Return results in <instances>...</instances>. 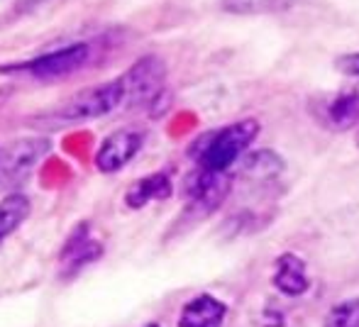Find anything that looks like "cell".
Returning a JSON list of instances; mask_svg holds the SVG:
<instances>
[{"label":"cell","instance_id":"cell-1","mask_svg":"<svg viewBox=\"0 0 359 327\" xmlns=\"http://www.w3.org/2000/svg\"><path fill=\"white\" fill-rule=\"evenodd\" d=\"M257 134H259V123L247 118L203 137L198 142V147H196L198 169L213 171V174H225L242 157V152L255 142Z\"/></svg>","mask_w":359,"mask_h":327},{"label":"cell","instance_id":"cell-2","mask_svg":"<svg viewBox=\"0 0 359 327\" xmlns=\"http://www.w3.org/2000/svg\"><path fill=\"white\" fill-rule=\"evenodd\" d=\"M120 105H125V88H123V81L115 78V81H110V83H100V85H93V88L79 90V93L72 95L62 108L54 110L52 118L57 120V125L86 123V120L110 115L113 110H118Z\"/></svg>","mask_w":359,"mask_h":327},{"label":"cell","instance_id":"cell-3","mask_svg":"<svg viewBox=\"0 0 359 327\" xmlns=\"http://www.w3.org/2000/svg\"><path fill=\"white\" fill-rule=\"evenodd\" d=\"M90 62V44L88 42H74L67 47H59L54 52L39 54L27 62L5 64L0 67V74H27V76L52 81V78H64L81 71Z\"/></svg>","mask_w":359,"mask_h":327},{"label":"cell","instance_id":"cell-4","mask_svg":"<svg viewBox=\"0 0 359 327\" xmlns=\"http://www.w3.org/2000/svg\"><path fill=\"white\" fill-rule=\"evenodd\" d=\"M166 78V64L159 57H142L120 76L125 88V105H142L159 98Z\"/></svg>","mask_w":359,"mask_h":327},{"label":"cell","instance_id":"cell-5","mask_svg":"<svg viewBox=\"0 0 359 327\" xmlns=\"http://www.w3.org/2000/svg\"><path fill=\"white\" fill-rule=\"evenodd\" d=\"M189 198H191V210L198 218L213 213L215 208H220V203L230 193V179L225 174H213V171L198 169L194 176H189Z\"/></svg>","mask_w":359,"mask_h":327},{"label":"cell","instance_id":"cell-6","mask_svg":"<svg viewBox=\"0 0 359 327\" xmlns=\"http://www.w3.org/2000/svg\"><path fill=\"white\" fill-rule=\"evenodd\" d=\"M142 142L144 137L137 130H118V132H113L108 139H103L100 149L95 152L98 171L113 174V171H120L123 166H128L142 149Z\"/></svg>","mask_w":359,"mask_h":327},{"label":"cell","instance_id":"cell-7","mask_svg":"<svg viewBox=\"0 0 359 327\" xmlns=\"http://www.w3.org/2000/svg\"><path fill=\"white\" fill-rule=\"evenodd\" d=\"M52 149L49 139H15L8 147L0 149V174L5 176H22L29 169H34V164Z\"/></svg>","mask_w":359,"mask_h":327},{"label":"cell","instance_id":"cell-8","mask_svg":"<svg viewBox=\"0 0 359 327\" xmlns=\"http://www.w3.org/2000/svg\"><path fill=\"white\" fill-rule=\"evenodd\" d=\"M318 120L325 127L335 130V132H347V130L359 125V93L357 90H347V93L332 95L330 100H323L320 110H318Z\"/></svg>","mask_w":359,"mask_h":327},{"label":"cell","instance_id":"cell-9","mask_svg":"<svg viewBox=\"0 0 359 327\" xmlns=\"http://www.w3.org/2000/svg\"><path fill=\"white\" fill-rule=\"evenodd\" d=\"M225 320V305L213 295H198L184 308L179 327H220Z\"/></svg>","mask_w":359,"mask_h":327},{"label":"cell","instance_id":"cell-10","mask_svg":"<svg viewBox=\"0 0 359 327\" xmlns=\"http://www.w3.org/2000/svg\"><path fill=\"white\" fill-rule=\"evenodd\" d=\"M171 195V181L166 174H151L140 179L137 183L130 186L128 195H125V203L130 208H144L151 200H164Z\"/></svg>","mask_w":359,"mask_h":327},{"label":"cell","instance_id":"cell-11","mask_svg":"<svg viewBox=\"0 0 359 327\" xmlns=\"http://www.w3.org/2000/svg\"><path fill=\"white\" fill-rule=\"evenodd\" d=\"M274 284L281 293L286 295H301L308 288V274H306V264H303L298 256L284 254L276 264V276Z\"/></svg>","mask_w":359,"mask_h":327},{"label":"cell","instance_id":"cell-12","mask_svg":"<svg viewBox=\"0 0 359 327\" xmlns=\"http://www.w3.org/2000/svg\"><path fill=\"white\" fill-rule=\"evenodd\" d=\"M220 10L230 15H276L293 10L308 0H217Z\"/></svg>","mask_w":359,"mask_h":327},{"label":"cell","instance_id":"cell-13","mask_svg":"<svg viewBox=\"0 0 359 327\" xmlns=\"http://www.w3.org/2000/svg\"><path fill=\"white\" fill-rule=\"evenodd\" d=\"M29 210H32L29 198L22 193H13L0 200V242H3L5 237H10V235L27 220Z\"/></svg>","mask_w":359,"mask_h":327},{"label":"cell","instance_id":"cell-14","mask_svg":"<svg viewBox=\"0 0 359 327\" xmlns=\"http://www.w3.org/2000/svg\"><path fill=\"white\" fill-rule=\"evenodd\" d=\"M281 157H276L274 152H257L247 159L245 171L252 179H271L281 171Z\"/></svg>","mask_w":359,"mask_h":327},{"label":"cell","instance_id":"cell-15","mask_svg":"<svg viewBox=\"0 0 359 327\" xmlns=\"http://www.w3.org/2000/svg\"><path fill=\"white\" fill-rule=\"evenodd\" d=\"M325 327H359V298L335 305L327 315Z\"/></svg>","mask_w":359,"mask_h":327},{"label":"cell","instance_id":"cell-16","mask_svg":"<svg viewBox=\"0 0 359 327\" xmlns=\"http://www.w3.org/2000/svg\"><path fill=\"white\" fill-rule=\"evenodd\" d=\"M335 69L345 76H359V52L357 54H342L335 59Z\"/></svg>","mask_w":359,"mask_h":327},{"label":"cell","instance_id":"cell-17","mask_svg":"<svg viewBox=\"0 0 359 327\" xmlns=\"http://www.w3.org/2000/svg\"><path fill=\"white\" fill-rule=\"evenodd\" d=\"M44 3H49V0H15L13 15H15V18H20V15H27V13H32V10L42 8Z\"/></svg>","mask_w":359,"mask_h":327},{"label":"cell","instance_id":"cell-18","mask_svg":"<svg viewBox=\"0 0 359 327\" xmlns=\"http://www.w3.org/2000/svg\"><path fill=\"white\" fill-rule=\"evenodd\" d=\"M149 327H159V325H149Z\"/></svg>","mask_w":359,"mask_h":327}]
</instances>
